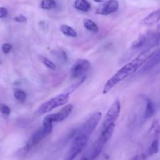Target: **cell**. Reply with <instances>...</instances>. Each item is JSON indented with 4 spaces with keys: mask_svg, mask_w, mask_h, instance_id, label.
<instances>
[{
    "mask_svg": "<svg viewBox=\"0 0 160 160\" xmlns=\"http://www.w3.org/2000/svg\"><path fill=\"white\" fill-rule=\"evenodd\" d=\"M155 48L156 47H148V48H145L136 58H133L132 61L127 63V64L122 66L106 82L104 89H103V94H106V93H108L117 84L119 83L120 82H122V80L126 79L130 75L136 72L137 70H138L143 64H145L148 61L149 58L155 53V52L157 50V49Z\"/></svg>",
    "mask_w": 160,
    "mask_h": 160,
    "instance_id": "6da1fadb",
    "label": "cell"
},
{
    "mask_svg": "<svg viewBox=\"0 0 160 160\" xmlns=\"http://www.w3.org/2000/svg\"><path fill=\"white\" fill-rule=\"evenodd\" d=\"M52 130H53V123L43 121V122H42V127H40L38 130H37L32 135V137L29 138L28 141L26 143L24 147L21 149L23 155L28 152L32 147L38 144L40 141H42L45 138H47L51 133Z\"/></svg>",
    "mask_w": 160,
    "mask_h": 160,
    "instance_id": "7a4b0ae2",
    "label": "cell"
},
{
    "mask_svg": "<svg viewBox=\"0 0 160 160\" xmlns=\"http://www.w3.org/2000/svg\"><path fill=\"white\" fill-rule=\"evenodd\" d=\"M69 98H70V93H68V92L58 95V96L54 97V98H51L50 100L43 103L36 111V114L38 115H43L47 112H51L52 110L57 108L64 105L68 103Z\"/></svg>",
    "mask_w": 160,
    "mask_h": 160,
    "instance_id": "3957f363",
    "label": "cell"
},
{
    "mask_svg": "<svg viewBox=\"0 0 160 160\" xmlns=\"http://www.w3.org/2000/svg\"><path fill=\"white\" fill-rule=\"evenodd\" d=\"M88 137L86 136L85 134L81 133H78L74 138V141L69 148L68 152L66 154L64 157V160H74L76 158L77 155L82 152L87 145V142L89 141Z\"/></svg>",
    "mask_w": 160,
    "mask_h": 160,
    "instance_id": "277c9868",
    "label": "cell"
},
{
    "mask_svg": "<svg viewBox=\"0 0 160 160\" xmlns=\"http://www.w3.org/2000/svg\"><path fill=\"white\" fill-rule=\"evenodd\" d=\"M120 112H121V103H120L119 100L116 99L112 103V104L108 110L107 113H106L101 130H104L109 126L115 124V122L118 120V117H119Z\"/></svg>",
    "mask_w": 160,
    "mask_h": 160,
    "instance_id": "5b68a950",
    "label": "cell"
},
{
    "mask_svg": "<svg viewBox=\"0 0 160 160\" xmlns=\"http://www.w3.org/2000/svg\"><path fill=\"white\" fill-rule=\"evenodd\" d=\"M101 117H102V114L101 112H98L96 113L93 114L87 122L84 123V125L81 127V129L79 130L78 133H83L86 136L90 138V135L93 133V132L94 131L95 129L97 128V127L99 124L100 121L101 119Z\"/></svg>",
    "mask_w": 160,
    "mask_h": 160,
    "instance_id": "8992f818",
    "label": "cell"
},
{
    "mask_svg": "<svg viewBox=\"0 0 160 160\" xmlns=\"http://www.w3.org/2000/svg\"><path fill=\"white\" fill-rule=\"evenodd\" d=\"M91 64L88 60L80 59L75 61L71 68L70 74L72 78H78L84 75L90 69Z\"/></svg>",
    "mask_w": 160,
    "mask_h": 160,
    "instance_id": "52a82bcc",
    "label": "cell"
},
{
    "mask_svg": "<svg viewBox=\"0 0 160 160\" xmlns=\"http://www.w3.org/2000/svg\"><path fill=\"white\" fill-rule=\"evenodd\" d=\"M73 108L74 107L72 104H68V105H65L61 111H59L58 113L47 115V116L44 118L43 121H47V122H51V123L62 122V121L65 120L66 118L70 115L72 110H73Z\"/></svg>",
    "mask_w": 160,
    "mask_h": 160,
    "instance_id": "ba28073f",
    "label": "cell"
},
{
    "mask_svg": "<svg viewBox=\"0 0 160 160\" xmlns=\"http://www.w3.org/2000/svg\"><path fill=\"white\" fill-rule=\"evenodd\" d=\"M119 8V3L117 0H108L106 3L101 5L97 10L96 13L100 15H108L116 12Z\"/></svg>",
    "mask_w": 160,
    "mask_h": 160,
    "instance_id": "9c48e42d",
    "label": "cell"
},
{
    "mask_svg": "<svg viewBox=\"0 0 160 160\" xmlns=\"http://www.w3.org/2000/svg\"><path fill=\"white\" fill-rule=\"evenodd\" d=\"M159 62H160V48L158 49V50L155 52V53H154V54L149 58L148 61L144 64L141 72H148V71L151 70V69L153 68L155 66H156Z\"/></svg>",
    "mask_w": 160,
    "mask_h": 160,
    "instance_id": "30bf717a",
    "label": "cell"
},
{
    "mask_svg": "<svg viewBox=\"0 0 160 160\" xmlns=\"http://www.w3.org/2000/svg\"><path fill=\"white\" fill-rule=\"evenodd\" d=\"M160 21V8L149 13L141 21V24L146 26H151L156 24Z\"/></svg>",
    "mask_w": 160,
    "mask_h": 160,
    "instance_id": "8fae6325",
    "label": "cell"
},
{
    "mask_svg": "<svg viewBox=\"0 0 160 160\" xmlns=\"http://www.w3.org/2000/svg\"><path fill=\"white\" fill-rule=\"evenodd\" d=\"M115 124H113V125H111L109 127H108L104 130H101V135H100V137L98 139L105 144L111 139L112 135H113L114 131H115Z\"/></svg>",
    "mask_w": 160,
    "mask_h": 160,
    "instance_id": "7c38bea8",
    "label": "cell"
},
{
    "mask_svg": "<svg viewBox=\"0 0 160 160\" xmlns=\"http://www.w3.org/2000/svg\"><path fill=\"white\" fill-rule=\"evenodd\" d=\"M104 145H105V144H104V143H102L98 139L97 140L91 148V151H90V159L94 160L95 158H98V155H99L101 153V152H102Z\"/></svg>",
    "mask_w": 160,
    "mask_h": 160,
    "instance_id": "4fadbf2b",
    "label": "cell"
},
{
    "mask_svg": "<svg viewBox=\"0 0 160 160\" xmlns=\"http://www.w3.org/2000/svg\"><path fill=\"white\" fill-rule=\"evenodd\" d=\"M148 133L150 137L154 139H157L160 137V122L158 120L155 119L152 122L150 128L148 130Z\"/></svg>",
    "mask_w": 160,
    "mask_h": 160,
    "instance_id": "5bb4252c",
    "label": "cell"
},
{
    "mask_svg": "<svg viewBox=\"0 0 160 160\" xmlns=\"http://www.w3.org/2000/svg\"><path fill=\"white\" fill-rule=\"evenodd\" d=\"M155 105L153 103V101L149 98L146 99V107L145 110H144V118L145 119H148V118H152L153 115L155 114Z\"/></svg>",
    "mask_w": 160,
    "mask_h": 160,
    "instance_id": "9a60e30c",
    "label": "cell"
},
{
    "mask_svg": "<svg viewBox=\"0 0 160 160\" xmlns=\"http://www.w3.org/2000/svg\"><path fill=\"white\" fill-rule=\"evenodd\" d=\"M74 7L80 11L88 12L91 9V5L87 0H75Z\"/></svg>",
    "mask_w": 160,
    "mask_h": 160,
    "instance_id": "2e32d148",
    "label": "cell"
},
{
    "mask_svg": "<svg viewBox=\"0 0 160 160\" xmlns=\"http://www.w3.org/2000/svg\"><path fill=\"white\" fill-rule=\"evenodd\" d=\"M158 151H159V141L157 138V139H154L152 141L145 154L147 156H152L158 153Z\"/></svg>",
    "mask_w": 160,
    "mask_h": 160,
    "instance_id": "e0dca14e",
    "label": "cell"
},
{
    "mask_svg": "<svg viewBox=\"0 0 160 160\" xmlns=\"http://www.w3.org/2000/svg\"><path fill=\"white\" fill-rule=\"evenodd\" d=\"M149 38H148L145 35H141L138 39H136L134 42L132 43L131 48L132 49H139L143 47H145L148 41Z\"/></svg>",
    "mask_w": 160,
    "mask_h": 160,
    "instance_id": "ac0fdd59",
    "label": "cell"
},
{
    "mask_svg": "<svg viewBox=\"0 0 160 160\" xmlns=\"http://www.w3.org/2000/svg\"><path fill=\"white\" fill-rule=\"evenodd\" d=\"M61 31L64 35H65L66 36L72 37V38H75V37L78 36V34H77L76 31L74 28H72V27L68 25H66V24H62L61 26Z\"/></svg>",
    "mask_w": 160,
    "mask_h": 160,
    "instance_id": "d6986e66",
    "label": "cell"
},
{
    "mask_svg": "<svg viewBox=\"0 0 160 160\" xmlns=\"http://www.w3.org/2000/svg\"><path fill=\"white\" fill-rule=\"evenodd\" d=\"M83 25L87 30L92 32H98L99 31V28L93 21L90 19H85L83 21Z\"/></svg>",
    "mask_w": 160,
    "mask_h": 160,
    "instance_id": "ffe728a7",
    "label": "cell"
},
{
    "mask_svg": "<svg viewBox=\"0 0 160 160\" xmlns=\"http://www.w3.org/2000/svg\"><path fill=\"white\" fill-rule=\"evenodd\" d=\"M55 7H56L55 0H42L41 2V7L43 10H53L55 8Z\"/></svg>",
    "mask_w": 160,
    "mask_h": 160,
    "instance_id": "44dd1931",
    "label": "cell"
},
{
    "mask_svg": "<svg viewBox=\"0 0 160 160\" xmlns=\"http://www.w3.org/2000/svg\"><path fill=\"white\" fill-rule=\"evenodd\" d=\"M14 97L18 101H21V102H24L26 99V93L24 90H18L15 91L14 93Z\"/></svg>",
    "mask_w": 160,
    "mask_h": 160,
    "instance_id": "7402d4cb",
    "label": "cell"
},
{
    "mask_svg": "<svg viewBox=\"0 0 160 160\" xmlns=\"http://www.w3.org/2000/svg\"><path fill=\"white\" fill-rule=\"evenodd\" d=\"M42 63L44 64V65H45L46 67L48 68L52 69V70H54V69H56V64H55L53 61H51L50 60H49L48 58H45V57H42Z\"/></svg>",
    "mask_w": 160,
    "mask_h": 160,
    "instance_id": "603a6c76",
    "label": "cell"
},
{
    "mask_svg": "<svg viewBox=\"0 0 160 160\" xmlns=\"http://www.w3.org/2000/svg\"><path fill=\"white\" fill-rule=\"evenodd\" d=\"M14 21L18 23H26L27 22V18L23 14H19L14 18Z\"/></svg>",
    "mask_w": 160,
    "mask_h": 160,
    "instance_id": "cb8c5ba5",
    "label": "cell"
},
{
    "mask_svg": "<svg viewBox=\"0 0 160 160\" xmlns=\"http://www.w3.org/2000/svg\"><path fill=\"white\" fill-rule=\"evenodd\" d=\"M2 52H3L4 53L7 54V53H10V50H12V45L10 43L3 44L2 47Z\"/></svg>",
    "mask_w": 160,
    "mask_h": 160,
    "instance_id": "d4e9b609",
    "label": "cell"
},
{
    "mask_svg": "<svg viewBox=\"0 0 160 160\" xmlns=\"http://www.w3.org/2000/svg\"><path fill=\"white\" fill-rule=\"evenodd\" d=\"M1 112H2V113L4 114V115H10L11 110H10V108L8 106L6 105V104H3V105H2V107H1Z\"/></svg>",
    "mask_w": 160,
    "mask_h": 160,
    "instance_id": "484cf974",
    "label": "cell"
},
{
    "mask_svg": "<svg viewBox=\"0 0 160 160\" xmlns=\"http://www.w3.org/2000/svg\"><path fill=\"white\" fill-rule=\"evenodd\" d=\"M8 14V10L5 7H0V19L5 18Z\"/></svg>",
    "mask_w": 160,
    "mask_h": 160,
    "instance_id": "4316f807",
    "label": "cell"
},
{
    "mask_svg": "<svg viewBox=\"0 0 160 160\" xmlns=\"http://www.w3.org/2000/svg\"><path fill=\"white\" fill-rule=\"evenodd\" d=\"M146 157H147L146 154L141 153V154H139V155H135L132 160H145Z\"/></svg>",
    "mask_w": 160,
    "mask_h": 160,
    "instance_id": "83f0119b",
    "label": "cell"
},
{
    "mask_svg": "<svg viewBox=\"0 0 160 160\" xmlns=\"http://www.w3.org/2000/svg\"><path fill=\"white\" fill-rule=\"evenodd\" d=\"M95 2H98V3H101V2H102L104 0H93Z\"/></svg>",
    "mask_w": 160,
    "mask_h": 160,
    "instance_id": "f1b7e54d",
    "label": "cell"
},
{
    "mask_svg": "<svg viewBox=\"0 0 160 160\" xmlns=\"http://www.w3.org/2000/svg\"><path fill=\"white\" fill-rule=\"evenodd\" d=\"M82 160H88V159H87V158H84V159H82Z\"/></svg>",
    "mask_w": 160,
    "mask_h": 160,
    "instance_id": "f546056e",
    "label": "cell"
}]
</instances>
